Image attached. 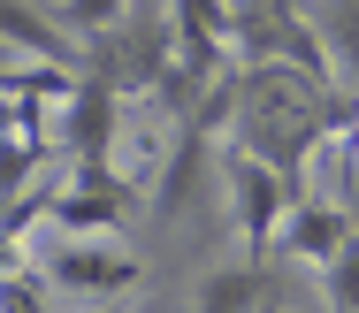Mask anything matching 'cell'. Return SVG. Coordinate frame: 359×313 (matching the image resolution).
I'll use <instances>...</instances> for the list:
<instances>
[{
    "label": "cell",
    "instance_id": "5bb4252c",
    "mask_svg": "<svg viewBox=\"0 0 359 313\" xmlns=\"http://www.w3.org/2000/svg\"><path fill=\"white\" fill-rule=\"evenodd\" d=\"M123 15V0H62V31L69 39H92V31H107Z\"/></svg>",
    "mask_w": 359,
    "mask_h": 313
},
{
    "label": "cell",
    "instance_id": "5b68a950",
    "mask_svg": "<svg viewBox=\"0 0 359 313\" xmlns=\"http://www.w3.org/2000/svg\"><path fill=\"white\" fill-rule=\"evenodd\" d=\"M46 283L54 291H76V298H123L138 283V260L100 244V237H62L54 260H46Z\"/></svg>",
    "mask_w": 359,
    "mask_h": 313
},
{
    "label": "cell",
    "instance_id": "8fae6325",
    "mask_svg": "<svg viewBox=\"0 0 359 313\" xmlns=\"http://www.w3.org/2000/svg\"><path fill=\"white\" fill-rule=\"evenodd\" d=\"M321 291H329V313H359V230L321 260Z\"/></svg>",
    "mask_w": 359,
    "mask_h": 313
},
{
    "label": "cell",
    "instance_id": "3957f363",
    "mask_svg": "<svg viewBox=\"0 0 359 313\" xmlns=\"http://www.w3.org/2000/svg\"><path fill=\"white\" fill-rule=\"evenodd\" d=\"M229 54H237V62H290V69H306V77H337V69H329V46H321V31L298 15V0H245Z\"/></svg>",
    "mask_w": 359,
    "mask_h": 313
},
{
    "label": "cell",
    "instance_id": "4fadbf2b",
    "mask_svg": "<svg viewBox=\"0 0 359 313\" xmlns=\"http://www.w3.org/2000/svg\"><path fill=\"white\" fill-rule=\"evenodd\" d=\"M168 15H176L184 31H207V39H222V46L237 39V8H229V0H168Z\"/></svg>",
    "mask_w": 359,
    "mask_h": 313
},
{
    "label": "cell",
    "instance_id": "e0dca14e",
    "mask_svg": "<svg viewBox=\"0 0 359 313\" xmlns=\"http://www.w3.org/2000/svg\"><path fill=\"white\" fill-rule=\"evenodd\" d=\"M100 313H123V306H100Z\"/></svg>",
    "mask_w": 359,
    "mask_h": 313
},
{
    "label": "cell",
    "instance_id": "6da1fadb",
    "mask_svg": "<svg viewBox=\"0 0 359 313\" xmlns=\"http://www.w3.org/2000/svg\"><path fill=\"white\" fill-rule=\"evenodd\" d=\"M168 62H176V15L168 8H130V15H115L107 31L84 39V77H100L123 99L153 92Z\"/></svg>",
    "mask_w": 359,
    "mask_h": 313
},
{
    "label": "cell",
    "instance_id": "52a82bcc",
    "mask_svg": "<svg viewBox=\"0 0 359 313\" xmlns=\"http://www.w3.org/2000/svg\"><path fill=\"white\" fill-rule=\"evenodd\" d=\"M344 237H352V207H329V199H290V214H283V230H276V244H283L290 260L321 267Z\"/></svg>",
    "mask_w": 359,
    "mask_h": 313
},
{
    "label": "cell",
    "instance_id": "2e32d148",
    "mask_svg": "<svg viewBox=\"0 0 359 313\" xmlns=\"http://www.w3.org/2000/svg\"><path fill=\"white\" fill-rule=\"evenodd\" d=\"M260 313H283V298H268V306H260Z\"/></svg>",
    "mask_w": 359,
    "mask_h": 313
},
{
    "label": "cell",
    "instance_id": "30bf717a",
    "mask_svg": "<svg viewBox=\"0 0 359 313\" xmlns=\"http://www.w3.org/2000/svg\"><path fill=\"white\" fill-rule=\"evenodd\" d=\"M313 31H321V46H329L337 84H352V92H359V0H321Z\"/></svg>",
    "mask_w": 359,
    "mask_h": 313
},
{
    "label": "cell",
    "instance_id": "277c9868",
    "mask_svg": "<svg viewBox=\"0 0 359 313\" xmlns=\"http://www.w3.org/2000/svg\"><path fill=\"white\" fill-rule=\"evenodd\" d=\"M130 207H138V183H130V176H115L107 160H76V176L54 191L46 214H54L69 237H100V230H115Z\"/></svg>",
    "mask_w": 359,
    "mask_h": 313
},
{
    "label": "cell",
    "instance_id": "7c38bea8",
    "mask_svg": "<svg viewBox=\"0 0 359 313\" xmlns=\"http://www.w3.org/2000/svg\"><path fill=\"white\" fill-rule=\"evenodd\" d=\"M0 313H54V283L46 267H0Z\"/></svg>",
    "mask_w": 359,
    "mask_h": 313
},
{
    "label": "cell",
    "instance_id": "9c48e42d",
    "mask_svg": "<svg viewBox=\"0 0 359 313\" xmlns=\"http://www.w3.org/2000/svg\"><path fill=\"white\" fill-rule=\"evenodd\" d=\"M268 298H283L276 275H268V260H237V267H215L199 283V306L191 313H260Z\"/></svg>",
    "mask_w": 359,
    "mask_h": 313
},
{
    "label": "cell",
    "instance_id": "8992f818",
    "mask_svg": "<svg viewBox=\"0 0 359 313\" xmlns=\"http://www.w3.org/2000/svg\"><path fill=\"white\" fill-rule=\"evenodd\" d=\"M62 153L69 160H107L123 138V92H107L100 77H76V92L62 99Z\"/></svg>",
    "mask_w": 359,
    "mask_h": 313
},
{
    "label": "cell",
    "instance_id": "7a4b0ae2",
    "mask_svg": "<svg viewBox=\"0 0 359 313\" xmlns=\"http://www.w3.org/2000/svg\"><path fill=\"white\" fill-rule=\"evenodd\" d=\"M215 168H222V191H229V222L245 230V260H268V252H276V230H283V214H290L298 191H290L268 160H252L237 138H222V146H215Z\"/></svg>",
    "mask_w": 359,
    "mask_h": 313
},
{
    "label": "cell",
    "instance_id": "9a60e30c",
    "mask_svg": "<svg viewBox=\"0 0 359 313\" xmlns=\"http://www.w3.org/2000/svg\"><path fill=\"white\" fill-rule=\"evenodd\" d=\"M0 123H15V99H8V92H0Z\"/></svg>",
    "mask_w": 359,
    "mask_h": 313
},
{
    "label": "cell",
    "instance_id": "ba28073f",
    "mask_svg": "<svg viewBox=\"0 0 359 313\" xmlns=\"http://www.w3.org/2000/svg\"><path fill=\"white\" fill-rule=\"evenodd\" d=\"M207 153H215V138H199L191 123H176V146H168V160H161V183H153V214H184V207L199 199Z\"/></svg>",
    "mask_w": 359,
    "mask_h": 313
}]
</instances>
